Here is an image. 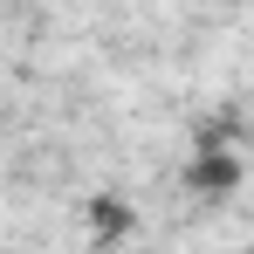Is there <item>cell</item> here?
Wrapping results in <instances>:
<instances>
[{"instance_id": "6da1fadb", "label": "cell", "mask_w": 254, "mask_h": 254, "mask_svg": "<svg viewBox=\"0 0 254 254\" xmlns=\"http://www.w3.org/2000/svg\"><path fill=\"white\" fill-rule=\"evenodd\" d=\"M241 179H248V165L227 151V144H199L192 151V165H186V192L192 199H227V192H241Z\"/></svg>"}, {"instance_id": "7a4b0ae2", "label": "cell", "mask_w": 254, "mask_h": 254, "mask_svg": "<svg viewBox=\"0 0 254 254\" xmlns=\"http://www.w3.org/2000/svg\"><path fill=\"white\" fill-rule=\"evenodd\" d=\"M130 227H137L130 199H117V192H96V199H89V234H96V241H130Z\"/></svg>"}]
</instances>
